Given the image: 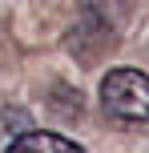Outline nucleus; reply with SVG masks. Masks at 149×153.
I'll return each mask as SVG.
<instances>
[{"label":"nucleus","instance_id":"f257e3e1","mask_svg":"<svg viewBox=\"0 0 149 153\" xmlns=\"http://www.w3.org/2000/svg\"><path fill=\"white\" fill-rule=\"evenodd\" d=\"M97 97H101L105 113L125 121V125H145L149 121V76L141 69H125V65L109 69L101 76Z\"/></svg>","mask_w":149,"mask_h":153},{"label":"nucleus","instance_id":"f03ea898","mask_svg":"<svg viewBox=\"0 0 149 153\" xmlns=\"http://www.w3.org/2000/svg\"><path fill=\"white\" fill-rule=\"evenodd\" d=\"M4 153H85L77 141L61 137V133H48V129H32V133H20Z\"/></svg>","mask_w":149,"mask_h":153}]
</instances>
